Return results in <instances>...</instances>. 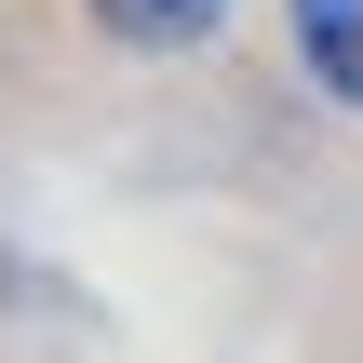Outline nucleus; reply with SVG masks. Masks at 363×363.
I'll use <instances>...</instances> for the list:
<instances>
[{"instance_id": "nucleus-2", "label": "nucleus", "mask_w": 363, "mask_h": 363, "mask_svg": "<svg viewBox=\"0 0 363 363\" xmlns=\"http://www.w3.org/2000/svg\"><path fill=\"white\" fill-rule=\"evenodd\" d=\"M216 13H229V0H94V27H108V40H135V54H189Z\"/></svg>"}, {"instance_id": "nucleus-1", "label": "nucleus", "mask_w": 363, "mask_h": 363, "mask_svg": "<svg viewBox=\"0 0 363 363\" xmlns=\"http://www.w3.org/2000/svg\"><path fill=\"white\" fill-rule=\"evenodd\" d=\"M296 54L337 108H363V0H296Z\"/></svg>"}]
</instances>
